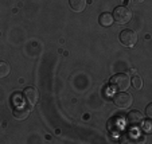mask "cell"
I'll list each match as a JSON object with an SVG mask.
<instances>
[{
	"label": "cell",
	"mask_w": 152,
	"mask_h": 144,
	"mask_svg": "<svg viewBox=\"0 0 152 144\" xmlns=\"http://www.w3.org/2000/svg\"><path fill=\"white\" fill-rule=\"evenodd\" d=\"M129 73H132V74H135L136 70H135V69H131V70H129Z\"/></svg>",
	"instance_id": "14"
},
{
	"label": "cell",
	"mask_w": 152,
	"mask_h": 144,
	"mask_svg": "<svg viewBox=\"0 0 152 144\" xmlns=\"http://www.w3.org/2000/svg\"><path fill=\"white\" fill-rule=\"evenodd\" d=\"M23 97H24V100L27 101L28 107H35V105L38 104V101H39V92H38L37 88L28 86L24 89Z\"/></svg>",
	"instance_id": "5"
},
{
	"label": "cell",
	"mask_w": 152,
	"mask_h": 144,
	"mask_svg": "<svg viewBox=\"0 0 152 144\" xmlns=\"http://www.w3.org/2000/svg\"><path fill=\"white\" fill-rule=\"evenodd\" d=\"M145 113H147V116H148L149 118L152 117V104H148V105H147V108H145Z\"/></svg>",
	"instance_id": "12"
},
{
	"label": "cell",
	"mask_w": 152,
	"mask_h": 144,
	"mask_svg": "<svg viewBox=\"0 0 152 144\" xmlns=\"http://www.w3.org/2000/svg\"><path fill=\"white\" fill-rule=\"evenodd\" d=\"M10 72H11L10 65L4 61H0V78H6L10 74Z\"/></svg>",
	"instance_id": "10"
},
{
	"label": "cell",
	"mask_w": 152,
	"mask_h": 144,
	"mask_svg": "<svg viewBox=\"0 0 152 144\" xmlns=\"http://www.w3.org/2000/svg\"><path fill=\"white\" fill-rule=\"evenodd\" d=\"M120 42L125 47H133L137 43V34L133 30L125 29L120 32Z\"/></svg>",
	"instance_id": "4"
},
{
	"label": "cell",
	"mask_w": 152,
	"mask_h": 144,
	"mask_svg": "<svg viewBox=\"0 0 152 144\" xmlns=\"http://www.w3.org/2000/svg\"><path fill=\"white\" fill-rule=\"evenodd\" d=\"M98 22H100L101 26L109 27V26H112V24H113V22H115V20H113L112 14H109V12H104V14L100 15V18H98Z\"/></svg>",
	"instance_id": "8"
},
{
	"label": "cell",
	"mask_w": 152,
	"mask_h": 144,
	"mask_svg": "<svg viewBox=\"0 0 152 144\" xmlns=\"http://www.w3.org/2000/svg\"><path fill=\"white\" fill-rule=\"evenodd\" d=\"M30 116V107H26V105L22 102L19 105H15V109H14V117L16 120H26L27 117Z\"/></svg>",
	"instance_id": "7"
},
{
	"label": "cell",
	"mask_w": 152,
	"mask_h": 144,
	"mask_svg": "<svg viewBox=\"0 0 152 144\" xmlns=\"http://www.w3.org/2000/svg\"><path fill=\"white\" fill-rule=\"evenodd\" d=\"M113 102L120 109H129L133 104V97L125 92H118L113 96Z\"/></svg>",
	"instance_id": "3"
},
{
	"label": "cell",
	"mask_w": 152,
	"mask_h": 144,
	"mask_svg": "<svg viewBox=\"0 0 152 144\" xmlns=\"http://www.w3.org/2000/svg\"><path fill=\"white\" fill-rule=\"evenodd\" d=\"M126 121L131 127H139L143 124V115L139 110H131L126 115Z\"/></svg>",
	"instance_id": "6"
},
{
	"label": "cell",
	"mask_w": 152,
	"mask_h": 144,
	"mask_svg": "<svg viewBox=\"0 0 152 144\" xmlns=\"http://www.w3.org/2000/svg\"><path fill=\"white\" fill-rule=\"evenodd\" d=\"M69 4L73 11L82 12L86 7V0H69Z\"/></svg>",
	"instance_id": "9"
},
{
	"label": "cell",
	"mask_w": 152,
	"mask_h": 144,
	"mask_svg": "<svg viewBox=\"0 0 152 144\" xmlns=\"http://www.w3.org/2000/svg\"><path fill=\"white\" fill-rule=\"evenodd\" d=\"M129 1H132V3H135V4H139V3H143L144 0H129Z\"/></svg>",
	"instance_id": "13"
},
{
	"label": "cell",
	"mask_w": 152,
	"mask_h": 144,
	"mask_svg": "<svg viewBox=\"0 0 152 144\" xmlns=\"http://www.w3.org/2000/svg\"><path fill=\"white\" fill-rule=\"evenodd\" d=\"M110 85L113 86V89L118 90V92H125L131 86V78L125 73H118L110 78Z\"/></svg>",
	"instance_id": "2"
},
{
	"label": "cell",
	"mask_w": 152,
	"mask_h": 144,
	"mask_svg": "<svg viewBox=\"0 0 152 144\" xmlns=\"http://www.w3.org/2000/svg\"><path fill=\"white\" fill-rule=\"evenodd\" d=\"M131 82H132V86L137 90H140L141 88H143V80H141V77H139V75H133Z\"/></svg>",
	"instance_id": "11"
},
{
	"label": "cell",
	"mask_w": 152,
	"mask_h": 144,
	"mask_svg": "<svg viewBox=\"0 0 152 144\" xmlns=\"http://www.w3.org/2000/svg\"><path fill=\"white\" fill-rule=\"evenodd\" d=\"M112 16H113V20H115L116 23H118V24H126L128 22H131L133 14H132V10L129 8V7L120 6V7H116V8H115Z\"/></svg>",
	"instance_id": "1"
}]
</instances>
